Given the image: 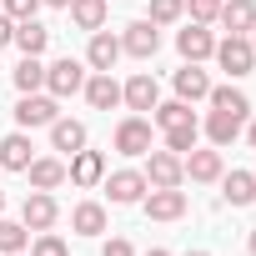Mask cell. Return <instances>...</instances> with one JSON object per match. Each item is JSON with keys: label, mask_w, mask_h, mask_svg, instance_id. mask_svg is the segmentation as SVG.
I'll use <instances>...</instances> for the list:
<instances>
[{"label": "cell", "mask_w": 256, "mask_h": 256, "mask_svg": "<svg viewBox=\"0 0 256 256\" xmlns=\"http://www.w3.org/2000/svg\"><path fill=\"white\" fill-rule=\"evenodd\" d=\"M216 60H221L226 76H251V66H256L251 36H226V40H216Z\"/></svg>", "instance_id": "1"}, {"label": "cell", "mask_w": 256, "mask_h": 256, "mask_svg": "<svg viewBox=\"0 0 256 256\" xmlns=\"http://www.w3.org/2000/svg\"><path fill=\"white\" fill-rule=\"evenodd\" d=\"M146 256H171V251H161V246H151V251H146Z\"/></svg>", "instance_id": "39"}, {"label": "cell", "mask_w": 256, "mask_h": 256, "mask_svg": "<svg viewBox=\"0 0 256 256\" xmlns=\"http://www.w3.org/2000/svg\"><path fill=\"white\" fill-rule=\"evenodd\" d=\"M100 256H136V251H131V241H126V236H110V241L100 246Z\"/></svg>", "instance_id": "35"}, {"label": "cell", "mask_w": 256, "mask_h": 256, "mask_svg": "<svg viewBox=\"0 0 256 256\" xmlns=\"http://www.w3.org/2000/svg\"><path fill=\"white\" fill-rule=\"evenodd\" d=\"M70 226H76L80 236H100V231H106V206H100V201H80V206L70 211Z\"/></svg>", "instance_id": "24"}, {"label": "cell", "mask_w": 256, "mask_h": 256, "mask_svg": "<svg viewBox=\"0 0 256 256\" xmlns=\"http://www.w3.org/2000/svg\"><path fill=\"white\" fill-rule=\"evenodd\" d=\"M196 136H201V126H196V120H186V126H171V131H166V151L186 156V151H196Z\"/></svg>", "instance_id": "30"}, {"label": "cell", "mask_w": 256, "mask_h": 256, "mask_svg": "<svg viewBox=\"0 0 256 256\" xmlns=\"http://www.w3.org/2000/svg\"><path fill=\"white\" fill-rule=\"evenodd\" d=\"M36 156H30V136L26 131H10L6 141H0V166H6V171H26Z\"/></svg>", "instance_id": "20"}, {"label": "cell", "mask_w": 256, "mask_h": 256, "mask_svg": "<svg viewBox=\"0 0 256 256\" xmlns=\"http://www.w3.org/2000/svg\"><path fill=\"white\" fill-rule=\"evenodd\" d=\"M206 136H211V146H231V141L241 136V116L211 110V116H206Z\"/></svg>", "instance_id": "26"}, {"label": "cell", "mask_w": 256, "mask_h": 256, "mask_svg": "<svg viewBox=\"0 0 256 256\" xmlns=\"http://www.w3.org/2000/svg\"><path fill=\"white\" fill-rule=\"evenodd\" d=\"M116 151L120 156H146L151 151V120L146 116H126L116 126Z\"/></svg>", "instance_id": "4"}, {"label": "cell", "mask_w": 256, "mask_h": 256, "mask_svg": "<svg viewBox=\"0 0 256 256\" xmlns=\"http://www.w3.org/2000/svg\"><path fill=\"white\" fill-rule=\"evenodd\" d=\"M141 206H146L151 221H181V216H186V191H181V186H151V191L141 196Z\"/></svg>", "instance_id": "2"}, {"label": "cell", "mask_w": 256, "mask_h": 256, "mask_svg": "<svg viewBox=\"0 0 256 256\" xmlns=\"http://www.w3.org/2000/svg\"><path fill=\"white\" fill-rule=\"evenodd\" d=\"M176 96H181V100H206V96H211V76L186 60V66L176 70Z\"/></svg>", "instance_id": "16"}, {"label": "cell", "mask_w": 256, "mask_h": 256, "mask_svg": "<svg viewBox=\"0 0 256 256\" xmlns=\"http://www.w3.org/2000/svg\"><path fill=\"white\" fill-rule=\"evenodd\" d=\"M251 176H256V171H251Z\"/></svg>", "instance_id": "45"}, {"label": "cell", "mask_w": 256, "mask_h": 256, "mask_svg": "<svg viewBox=\"0 0 256 256\" xmlns=\"http://www.w3.org/2000/svg\"><path fill=\"white\" fill-rule=\"evenodd\" d=\"M251 256H256V231H251Z\"/></svg>", "instance_id": "40"}, {"label": "cell", "mask_w": 256, "mask_h": 256, "mask_svg": "<svg viewBox=\"0 0 256 256\" xmlns=\"http://www.w3.org/2000/svg\"><path fill=\"white\" fill-rule=\"evenodd\" d=\"M26 176H30L36 191H56V186L66 181V161H56V156H36V161L26 166Z\"/></svg>", "instance_id": "18"}, {"label": "cell", "mask_w": 256, "mask_h": 256, "mask_svg": "<svg viewBox=\"0 0 256 256\" xmlns=\"http://www.w3.org/2000/svg\"><path fill=\"white\" fill-rule=\"evenodd\" d=\"M80 86H86L80 60H70V56H66V60H50V66H46V90H50L56 100H60V96H76Z\"/></svg>", "instance_id": "7"}, {"label": "cell", "mask_w": 256, "mask_h": 256, "mask_svg": "<svg viewBox=\"0 0 256 256\" xmlns=\"http://www.w3.org/2000/svg\"><path fill=\"white\" fill-rule=\"evenodd\" d=\"M0 211H6V191H0Z\"/></svg>", "instance_id": "41"}, {"label": "cell", "mask_w": 256, "mask_h": 256, "mask_svg": "<svg viewBox=\"0 0 256 256\" xmlns=\"http://www.w3.org/2000/svg\"><path fill=\"white\" fill-rule=\"evenodd\" d=\"M120 100L126 106H131V110H156V100H161V86H156V76H131V80H126L120 86Z\"/></svg>", "instance_id": "13"}, {"label": "cell", "mask_w": 256, "mask_h": 256, "mask_svg": "<svg viewBox=\"0 0 256 256\" xmlns=\"http://www.w3.org/2000/svg\"><path fill=\"white\" fill-rule=\"evenodd\" d=\"M56 216H60V206H56V196H50V191H30V196H26V206H20L26 231H50V226H56Z\"/></svg>", "instance_id": "8"}, {"label": "cell", "mask_w": 256, "mask_h": 256, "mask_svg": "<svg viewBox=\"0 0 256 256\" xmlns=\"http://www.w3.org/2000/svg\"><path fill=\"white\" fill-rule=\"evenodd\" d=\"M26 246H30V231H26V221H6V216H0V256L26 251Z\"/></svg>", "instance_id": "29"}, {"label": "cell", "mask_w": 256, "mask_h": 256, "mask_svg": "<svg viewBox=\"0 0 256 256\" xmlns=\"http://www.w3.org/2000/svg\"><path fill=\"white\" fill-rule=\"evenodd\" d=\"M30 256H70V246H66L56 231H40V236L30 241Z\"/></svg>", "instance_id": "32"}, {"label": "cell", "mask_w": 256, "mask_h": 256, "mask_svg": "<svg viewBox=\"0 0 256 256\" xmlns=\"http://www.w3.org/2000/svg\"><path fill=\"white\" fill-rule=\"evenodd\" d=\"M161 50V26H151V20H131L120 30V56H136V60H151Z\"/></svg>", "instance_id": "3"}, {"label": "cell", "mask_w": 256, "mask_h": 256, "mask_svg": "<svg viewBox=\"0 0 256 256\" xmlns=\"http://www.w3.org/2000/svg\"><path fill=\"white\" fill-rule=\"evenodd\" d=\"M186 6H191V20L196 26H211L221 16V0H186Z\"/></svg>", "instance_id": "33"}, {"label": "cell", "mask_w": 256, "mask_h": 256, "mask_svg": "<svg viewBox=\"0 0 256 256\" xmlns=\"http://www.w3.org/2000/svg\"><path fill=\"white\" fill-rule=\"evenodd\" d=\"M80 90H86V100H90L96 110H116V106H120V86L110 80V70L86 76V86H80Z\"/></svg>", "instance_id": "15"}, {"label": "cell", "mask_w": 256, "mask_h": 256, "mask_svg": "<svg viewBox=\"0 0 256 256\" xmlns=\"http://www.w3.org/2000/svg\"><path fill=\"white\" fill-rule=\"evenodd\" d=\"M151 161H146V181L151 186H181L186 181V166H181V156L176 151H146Z\"/></svg>", "instance_id": "10"}, {"label": "cell", "mask_w": 256, "mask_h": 256, "mask_svg": "<svg viewBox=\"0 0 256 256\" xmlns=\"http://www.w3.org/2000/svg\"><path fill=\"white\" fill-rule=\"evenodd\" d=\"M206 100H211V110H226V116H241V120L251 116V100H246L236 86H211V96H206Z\"/></svg>", "instance_id": "23"}, {"label": "cell", "mask_w": 256, "mask_h": 256, "mask_svg": "<svg viewBox=\"0 0 256 256\" xmlns=\"http://www.w3.org/2000/svg\"><path fill=\"white\" fill-rule=\"evenodd\" d=\"M221 196H226L231 206H251V201H256V176H251V171H231V176H221Z\"/></svg>", "instance_id": "22"}, {"label": "cell", "mask_w": 256, "mask_h": 256, "mask_svg": "<svg viewBox=\"0 0 256 256\" xmlns=\"http://www.w3.org/2000/svg\"><path fill=\"white\" fill-rule=\"evenodd\" d=\"M40 6H60V10H66V6H70V0H40Z\"/></svg>", "instance_id": "38"}, {"label": "cell", "mask_w": 256, "mask_h": 256, "mask_svg": "<svg viewBox=\"0 0 256 256\" xmlns=\"http://www.w3.org/2000/svg\"><path fill=\"white\" fill-rule=\"evenodd\" d=\"M10 40H16V20L0 10V46H10Z\"/></svg>", "instance_id": "36"}, {"label": "cell", "mask_w": 256, "mask_h": 256, "mask_svg": "<svg viewBox=\"0 0 256 256\" xmlns=\"http://www.w3.org/2000/svg\"><path fill=\"white\" fill-rule=\"evenodd\" d=\"M176 50H181V60H191V66H201V60H211L216 56V36L206 30V26H186V30H176Z\"/></svg>", "instance_id": "6"}, {"label": "cell", "mask_w": 256, "mask_h": 256, "mask_svg": "<svg viewBox=\"0 0 256 256\" xmlns=\"http://www.w3.org/2000/svg\"><path fill=\"white\" fill-rule=\"evenodd\" d=\"M10 256H20V251H10Z\"/></svg>", "instance_id": "44"}, {"label": "cell", "mask_w": 256, "mask_h": 256, "mask_svg": "<svg viewBox=\"0 0 256 256\" xmlns=\"http://www.w3.org/2000/svg\"><path fill=\"white\" fill-rule=\"evenodd\" d=\"M231 36H251L256 30V0H221V16H216Z\"/></svg>", "instance_id": "14"}, {"label": "cell", "mask_w": 256, "mask_h": 256, "mask_svg": "<svg viewBox=\"0 0 256 256\" xmlns=\"http://www.w3.org/2000/svg\"><path fill=\"white\" fill-rule=\"evenodd\" d=\"M56 116H60L56 96H40V90L20 96V106H16V120H20V131H36V126H50Z\"/></svg>", "instance_id": "5"}, {"label": "cell", "mask_w": 256, "mask_h": 256, "mask_svg": "<svg viewBox=\"0 0 256 256\" xmlns=\"http://www.w3.org/2000/svg\"><path fill=\"white\" fill-rule=\"evenodd\" d=\"M186 256H206V251H186Z\"/></svg>", "instance_id": "42"}, {"label": "cell", "mask_w": 256, "mask_h": 256, "mask_svg": "<svg viewBox=\"0 0 256 256\" xmlns=\"http://www.w3.org/2000/svg\"><path fill=\"white\" fill-rule=\"evenodd\" d=\"M40 86H46V66H40V56H26V60L16 66V90L30 96V90H40Z\"/></svg>", "instance_id": "28"}, {"label": "cell", "mask_w": 256, "mask_h": 256, "mask_svg": "<svg viewBox=\"0 0 256 256\" xmlns=\"http://www.w3.org/2000/svg\"><path fill=\"white\" fill-rule=\"evenodd\" d=\"M50 146H56V151H66V156H76V151L86 146V126H80V120L56 116V120H50Z\"/></svg>", "instance_id": "19"}, {"label": "cell", "mask_w": 256, "mask_h": 256, "mask_svg": "<svg viewBox=\"0 0 256 256\" xmlns=\"http://www.w3.org/2000/svg\"><path fill=\"white\" fill-rule=\"evenodd\" d=\"M181 16H186V0H151V16L146 20L151 26H176Z\"/></svg>", "instance_id": "31"}, {"label": "cell", "mask_w": 256, "mask_h": 256, "mask_svg": "<svg viewBox=\"0 0 256 256\" xmlns=\"http://www.w3.org/2000/svg\"><path fill=\"white\" fill-rule=\"evenodd\" d=\"M106 6H110V0H70V20L80 26V30H100L106 26Z\"/></svg>", "instance_id": "25"}, {"label": "cell", "mask_w": 256, "mask_h": 256, "mask_svg": "<svg viewBox=\"0 0 256 256\" xmlns=\"http://www.w3.org/2000/svg\"><path fill=\"white\" fill-rule=\"evenodd\" d=\"M246 136H251V151H256V116H251V131H246Z\"/></svg>", "instance_id": "37"}, {"label": "cell", "mask_w": 256, "mask_h": 256, "mask_svg": "<svg viewBox=\"0 0 256 256\" xmlns=\"http://www.w3.org/2000/svg\"><path fill=\"white\" fill-rule=\"evenodd\" d=\"M106 191L116 206H136L151 191V181H146V171H116V176H106Z\"/></svg>", "instance_id": "9"}, {"label": "cell", "mask_w": 256, "mask_h": 256, "mask_svg": "<svg viewBox=\"0 0 256 256\" xmlns=\"http://www.w3.org/2000/svg\"><path fill=\"white\" fill-rule=\"evenodd\" d=\"M10 46H20V56H46L50 30H46L40 20H16V40H10Z\"/></svg>", "instance_id": "21"}, {"label": "cell", "mask_w": 256, "mask_h": 256, "mask_svg": "<svg viewBox=\"0 0 256 256\" xmlns=\"http://www.w3.org/2000/svg\"><path fill=\"white\" fill-rule=\"evenodd\" d=\"M116 60H120V36H110V30H90L86 66H90V70H116Z\"/></svg>", "instance_id": "11"}, {"label": "cell", "mask_w": 256, "mask_h": 256, "mask_svg": "<svg viewBox=\"0 0 256 256\" xmlns=\"http://www.w3.org/2000/svg\"><path fill=\"white\" fill-rule=\"evenodd\" d=\"M181 166H186V176L191 181H221V151H186L181 156Z\"/></svg>", "instance_id": "17"}, {"label": "cell", "mask_w": 256, "mask_h": 256, "mask_svg": "<svg viewBox=\"0 0 256 256\" xmlns=\"http://www.w3.org/2000/svg\"><path fill=\"white\" fill-rule=\"evenodd\" d=\"M66 176H70L76 186H100V181H106V156H100V151H86V146H80V151L70 156Z\"/></svg>", "instance_id": "12"}, {"label": "cell", "mask_w": 256, "mask_h": 256, "mask_svg": "<svg viewBox=\"0 0 256 256\" xmlns=\"http://www.w3.org/2000/svg\"><path fill=\"white\" fill-rule=\"evenodd\" d=\"M36 10H40V0H6L10 20H36Z\"/></svg>", "instance_id": "34"}, {"label": "cell", "mask_w": 256, "mask_h": 256, "mask_svg": "<svg viewBox=\"0 0 256 256\" xmlns=\"http://www.w3.org/2000/svg\"><path fill=\"white\" fill-rule=\"evenodd\" d=\"M151 120L161 126V131H171V126H186V120H196V116H191V100H181V96H176V100H156Z\"/></svg>", "instance_id": "27"}, {"label": "cell", "mask_w": 256, "mask_h": 256, "mask_svg": "<svg viewBox=\"0 0 256 256\" xmlns=\"http://www.w3.org/2000/svg\"><path fill=\"white\" fill-rule=\"evenodd\" d=\"M251 46H256V30H251Z\"/></svg>", "instance_id": "43"}]
</instances>
